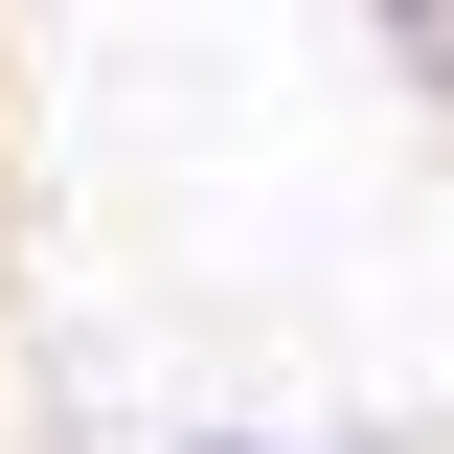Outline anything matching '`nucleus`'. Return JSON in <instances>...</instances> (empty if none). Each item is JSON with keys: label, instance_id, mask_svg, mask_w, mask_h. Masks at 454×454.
Returning a JSON list of instances; mask_svg holds the SVG:
<instances>
[{"label": "nucleus", "instance_id": "obj_2", "mask_svg": "<svg viewBox=\"0 0 454 454\" xmlns=\"http://www.w3.org/2000/svg\"><path fill=\"white\" fill-rule=\"evenodd\" d=\"M160 454H387V432H160Z\"/></svg>", "mask_w": 454, "mask_h": 454}, {"label": "nucleus", "instance_id": "obj_1", "mask_svg": "<svg viewBox=\"0 0 454 454\" xmlns=\"http://www.w3.org/2000/svg\"><path fill=\"white\" fill-rule=\"evenodd\" d=\"M340 23L387 46V91H409V114H454V0H340Z\"/></svg>", "mask_w": 454, "mask_h": 454}]
</instances>
